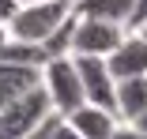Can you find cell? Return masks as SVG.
Instances as JSON below:
<instances>
[{
  "label": "cell",
  "mask_w": 147,
  "mask_h": 139,
  "mask_svg": "<svg viewBox=\"0 0 147 139\" xmlns=\"http://www.w3.org/2000/svg\"><path fill=\"white\" fill-rule=\"evenodd\" d=\"M57 120H61V113H45L30 132H26L23 139H53V128H57Z\"/></svg>",
  "instance_id": "13"
},
{
  "label": "cell",
  "mask_w": 147,
  "mask_h": 139,
  "mask_svg": "<svg viewBox=\"0 0 147 139\" xmlns=\"http://www.w3.org/2000/svg\"><path fill=\"white\" fill-rule=\"evenodd\" d=\"M136 34H140V38H147V19H143V23L136 26Z\"/></svg>",
  "instance_id": "20"
},
{
  "label": "cell",
  "mask_w": 147,
  "mask_h": 139,
  "mask_svg": "<svg viewBox=\"0 0 147 139\" xmlns=\"http://www.w3.org/2000/svg\"><path fill=\"white\" fill-rule=\"evenodd\" d=\"M15 4H38V0H15Z\"/></svg>",
  "instance_id": "21"
},
{
  "label": "cell",
  "mask_w": 147,
  "mask_h": 139,
  "mask_svg": "<svg viewBox=\"0 0 147 139\" xmlns=\"http://www.w3.org/2000/svg\"><path fill=\"white\" fill-rule=\"evenodd\" d=\"M45 113H53V105H49L42 83H38L34 90L19 94L15 102H8L4 109H0V139H23Z\"/></svg>",
  "instance_id": "4"
},
{
  "label": "cell",
  "mask_w": 147,
  "mask_h": 139,
  "mask_svg": "<svg viewBox=\"0 0 147 139\" xmlns=\"http://www.w3.org/2000/svg\"><path fill=\"white\" fill-rule=\"evenodd\" d=\"M42 83V68H26V64H8L0 60V109L8 102H15L19 94L34 90Z\"/></svg>",
  "instance_id": "8"
},
{
  "label": "cell",
  "mask_w": 147,
  "mask_h": 139,
  "mask_svg": "<svg viewBox=\"0 0 147 139\" xmlns=\"http://www.w3.org/2000/svg\"><path fill=\"white\" fill-rule=\"evenodd\" d=\"M42 90L53 105V113L68 117L72 109H79L87 98H83V83H79V72L72 64V53L68 57H49L42 64Z\"/></svg>",
  "instance_id": "2"
},
{
  "label": "cell",
  "mask_w": 147,
  "mask_h": 139,
  "mask_svg": "<svg viewBox=\"0 0 147 139\" xmlns=\"http://www.w3.org/2000/svg\"><path fill=\"white\" fill-rule=\"evenodd\" d=\"M143 19H147V0H136V4H132V19H128V30H136Z\"/></svg>",
  "instance_id": "16"
},
{
  "label": "cell",
  "mask_w": 147,
  "mask_h": 139,
  "mask_svg": "<svg viewBox=\"0 0 147 139\" xmlns=\"http://www.w3.org/2000/svg\"><path fill=\"white\" fill-rule=\"evenodd\" d=\"M106 68H109L113 79L147 75V38H140L136 30H125L121 45H117L109 57H106Z\"/></svg>",
  "instance_id": "6"
},
{
  "label": "cell",
  "mask_w": 147,
  "mask_h": 139,
  "mask_svg": "<svg viewBox=\"0 0 147 139\" xmlns=\"http://www.w3.org/2000/svg\"><path fill=\"white\" fill-rule=\"evenodd\" d=\"M64 4H68V8H76V4H79V0H64Z\"/></svg>",
  "instance_id": "22"
},
{
  "label": "cell",
  "mask_w": 147,
  "mask_h": 139,
  "mask_svg": "<svg viewBox=\"0 0 147 139\" xmlns=\"http://www.w3.org/2000/svg\"><path fill=\"white\" fill-rule=\"evenodd\" d=\"M72 15H76V11H72ZM125 30H128V26H121V23L76 15V23H72V49H68V53H72V57H109V53L121 45Z\"/></svg>",
  "instance_id": "3"
},
{
  "label": "cell",
  "mask_w": 147,
  "mask_h": 139,
  "mask_svg": "<svg viewBox=\"0 0 147 139\" xmlns=\"http://www.w3.org/2000/svg\"><path fill=\"white\" fill-rule=\"evenodd\" d=\"M72 23H76V15H68V19H64V23L42 41L45 57H68V49H72Z\"/></svg>",
  "instance_id": "12"
},
{
  "label": "cell",
  "mask_w": 147,
  "mask_h": 139,
  "mask_svg": "<svg viewBox=\"0 0 147 139\" xmlns=\"http://www.w3.org/2000/svg\"><path fill=\"white\" fill-rule=\"evenodd\" d=\"M132 4H136V0H79L72 11L83 15V19H106V23H121V26H128V19H132Z\"/></svg>",
  "instance_id": "10"
},
{
  "label": "cell",
  "mask_w": 147,
  "mask_h": 139,
  "mask_svg": "<svg viewBox=\"0 0 147 139\" xmlns=\"http://www.w3.org/2000/svg\"><path fill=\"white\" fill-rule=\"evenodd\" d=\"M72 15V8L64 0H38V4H19L15 15L8 19V38H19V41H34L42 45L57 26Z\"/></svg>",
  "instance_id": "1"
},
{
  "label": "cell",
  "mask_w": 147,
  "mask_h": 139,
  "mask_svg": "<svg viewBox=\"0 0 147 139\" xmlns=\"http://www.w3.org/2000/svg\"><path fill=\"white\" fill-rule=\"evenodd\" d=\"M128 124H136V128H140V132H143V135H147V109H143V113H140V117H136V120H128Z\"/></svg>",
  "instance_id": "18"
},
{
  "label": "cell",
  "mask_w": 147,
  "mask_h": 139,
  "mask_svg": "<svg viewBox=\"0 0 147 139\" xmlns=\"http://www.w3.org/2000/svg\"><path fill=\"white\" fill-rule=\"evenodd\" d=\"M64 120H68L83 139H106L117 124H121L117 113H109V109H102V105H91V102H83L79 109H72Z\"/></svg>",
  "instance_id": "7"
},
{
  "label": "cell",
  "mask_w": 147,
  "mask_h": 139,
  "mask_svg": "<svg viewBox=\"0 0 147 139\" xmlns=\"http://www.w3.org/2000/svg\"><path fill=\"white\" fill-rule=\"evenodd\" d=\"M76 72H79V83H83V98L91 102V105H102L109 109V113H117V79L109 75L106 68V57H72Z\"/></svg>",
  "instance_id": "5"
},
{
  "label": "cell",
  "mask_w": 147,
  "mask_h": 139,
  "mask_svg": "<svg viewBox=\"0 0 147 139\" xmlns=\"http://www.w3.org/2000/svg\"><path fill=\"white\" fill-rule=\"evenodd\" d=\"M8 41V23H0V45Z\"/></svg>",
  "instance_id": "19"
},
{
  "label": "cell",
  "mask_w": 147,
  "mask_h": 139,
  "mask_svg": "<svg viewBox=\"0 0 147 139\" xmlns=\"http://www.w3.org/2000/svg\"><path fill=\"white\" fill-rule=\"evenodd\" d=\"M53 139H83V135H79V132L61 117V120H57V128H53Z\"/></svg>",
  "instance_id": "15"
},
{
  "label": "cell",
  "mask_w": 147,
  "mask_h": 139,
  "mask_svg": "<svg viewBox=\"0 0 147 139\" xmlns=\"http://www.w3.org/2000/svg\"><path fill=\"white\" fill-rule=\"evenodd\" d=\"M0 60H8V64H26V68H42L49 57H45V49H42V45H34V41L8 38L4 45H0Z\"/></svg>",
  "instance_id": "11"
},
{
  "label": "cell",
  "mask_w": 147,
  "mask_h": 139,
  "mask_svg": "<svg viewBox=\"0 0 147 139\" xmlns=\"http://www.w3.org/2000/svg\"><path fill=\"white\" fill-rule=\"evenodd\" d=\"M106 139H147V135H143V132H140L136 124H128V120H121V124H117V128H113V132H109Z\"/></svg>",
  "instance_id": "14"
},
{
  "label": "cell",
  "mask_w": 147,
  "mask_h": 139,
  "mask_svg": "<svg viewBox=\"0 0 147 139\" xmlns=\"http://www.w3.org/2000/svg\"><path fill=\"white\" fill-rule=\"evenodd\" d=\"M15 8H19L15 0H0V23H8V19L15 15Z\"/></svg>",
  "instance_id": "17"
},
{
  "label": "cell",
  "mask_w": 147,
  "mask_h": 139,
  "mask_svg": "<svg viewBox=\"0 0 147 139\" xmlns=\"http://www.w3.org/2000/svg\"><path fill=\"white\" fill-rule=\"evenodd\" d=\"M117 120H136L143 109H147V75H128V79H117Z\"/></svg>",
  "instance_id": "9"
}]
</instances>
